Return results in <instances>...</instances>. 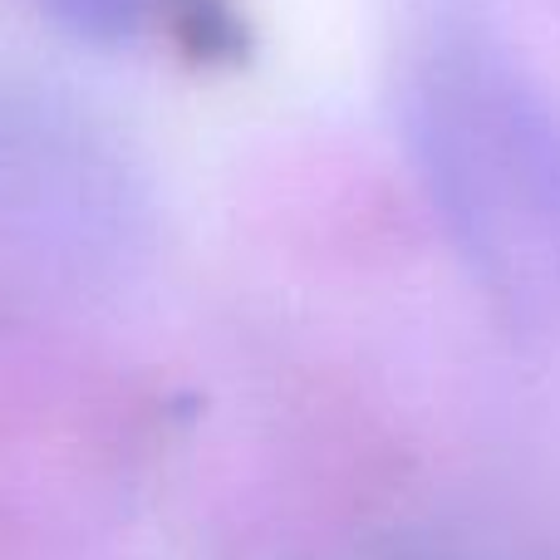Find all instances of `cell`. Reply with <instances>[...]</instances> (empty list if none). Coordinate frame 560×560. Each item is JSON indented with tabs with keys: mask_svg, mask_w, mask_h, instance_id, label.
Listing matches in <instances>:
<instances>
[{
	"mask_svg": "<svg viewBox=\"0 0 560 560\" xmlns=\"http://www.w3.org/2000/svg\"><path fill=\"white\" fill-rule=\"evenodd\" d=\"M408 143L467 271L522 329H560V108L497 45L447 35L408 79Z\"/></svg>",
	"mask_w": 560,
	"mask_h": 560,
	"instance_id": "6da1fadb",
	"label": "cell"
},
{
	"mask_svg": "<svg viewBox=\"0 0 560 560\" xmlns=\"http://www.w3.org/2000/svg\"><path fill=\"white\" fill-rule=\"evenodd\" d=\"M45 10L89 45H128L148 25L167 20L173 0H45Z\"/></svg>",
	"mask_w": 560,
	"mask_h": 560,
	"instance_id": "7a4b0ae2",
	"label": "cell"
},
{
	"mask_svg": "<svg viewBox=\"0 0 560 560\" xmlns=\"http://www.w3.org/2000/svg\"><path fill=\"white\" fill-rule=\"evenodd\" d=\"M384 560H556V556L502 532H433L394 546Z\"/></svg>",
	"mask_w": 560,
	"mask_h": 560,
	"instance_id": "3957f363",
	"label": "cell"
}]
</instances>
